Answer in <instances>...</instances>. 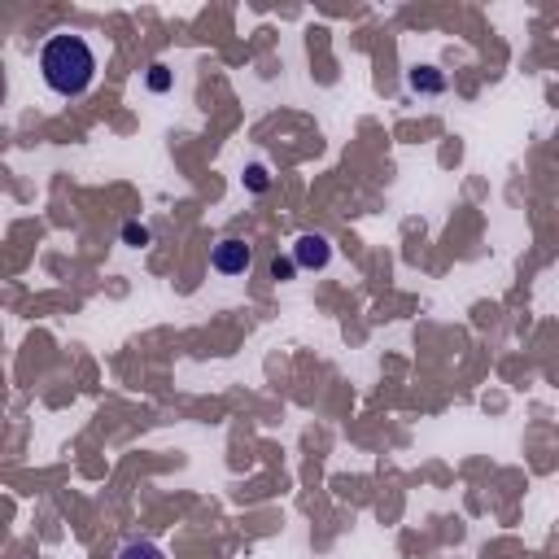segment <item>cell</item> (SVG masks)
<instances>
[{"label": "cell", "mask_w": 559, "mask_h": 559, "mask_svg": "<svg viewBox=\"0 0 559 559\" xmlns=\"http://www.w3.org/2000/svg\"><path fill=\"white\" fill-rule=\"evenodd\" d=\"M97 53H92V44L83 40V35H70V31H57L44 40L40 49V79L44 88L53 92V97H66L75 101L83 92L97 83Z\"/></svg>", "instance_id": "cell-1"}, {"label": "cell", "mask_w": 559, "mask_h": 559, "mask_svg": "<svg viewBox=\"0 0 559 559\" xmlns=\"http://www.w3.org/2000/svg\"><path fill=\"white\" fill-rule=\"evenodd\" d=\"M249 263H254V249H249L241 236H223V241L210 249V267L219 271V276H245Z\"/></svg>", "instance_id": "cell-2"}, {"label": "cell", "mask_w": 559, "mask_h": 559, "mask_svg": "<svg viewBox=\"0 0 559 559\" xmlns=\"http://www.w3.org/2000/svg\"><path fill=\"white\" fill-rule=\"evenodd\" d=\"M293 267L297 271H324L328 263H332V241L324 232H302L293 241Z\"/></svg>", "instance_id": "cell-3"}, {"label": "cell", "mask_w": 559, "mask_h": 559, "mask_svg": "<svg viewBox=\"0 0 559 559\" xmlns=\"http://www.w3.org/2000/svg\"><path fill=\"white\" fill-rule=\"evenodd\" d=\"M407 83H411V92H420V97H442L446 92V75L437 66H415L407 75Z\"/></svg>", "instance_id": "cell-4"}, {"label": "cell", "mask_w": 559, "mask_h": 559, "mask_svg": "<svg viewBox=\"0 0 559 559\" xmlns=\"http://www.w3.org/2000/svg\"><path fill=\"white\" fill-rule=\"evenodd\" d=\"M118 559H166V551H162L158 542H145V538H140V542H127L123 551H118Z\"/></svg>", "instance_id": "cell-5"}, {"label": "cell", "mask_w": 559, "mask_h": 559, "mask_svg": "<svg viewBox=\"0 0 559 559\" xmlns=\"http://www.w3.org/2000/svg\"><path fill=\"white\" fill-rule=\"evenodd\" d=\"M245 188H249V193H254V197H263V193H267V188H271V171H267V166H263V162H254V166H245Z\"/></svg>", "instance_id": "cell-6"}, {"label": "cell", "mask_w": 559, "mask_h": 559, "mask_svg": "<svg viewBox=\"0 0 559 559\" xmlns=\"http://www.w3.org/2000/svg\"><path fill=\"white\" fill-rule=\"evenodd\" d=\"M149 241H153V232L145 228V223H136V219H132V223H123V245H132V249H145Z\"/></svg>", "instance_id": "cell-7"}, {"label": "cell", "mask_w": 559, "mask_h": 559, "mask_svg": "<svg viewBox=\"0 0 559 559\" xmlns=\"http://www.w3.org/2000/svg\"><path fill=\"white\" fill-rule=\"evenodd\" d=\"M145 83H149V92H171V70H166L162 62H153Z\"/></svg>", "instance_id": "cell-8"}, {"label": "cell", "mask_w": 559, "mask_h": 559, "mask_svg": "<svg viewBox=\"0 0 559 559\" xmlns=\"http://www.w3.org/2000/svg\"><path fill=\"white\" fill-rule=\"evenodd\" d=\"M267 271H271V280H280V284H284V280H293V276H297V267H293V258H280V254H276V258H271V267H267Z\"/></svg>", "instance_id": "cell-9"}]
</instances>
